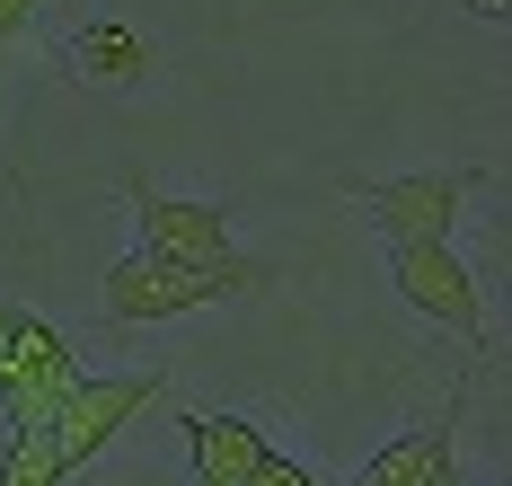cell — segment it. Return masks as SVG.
I'll return each instance as SVG.
<instances>
[{
	"label": "cell",
	"instance_id": "6da1fadb",
	"mask_svg": "<svg viewBox=\"0 0 512 486\" xmlns=\"http://www.w3.org/2000/svg\"><path fill=\"white\" fill-rule=\"evenodd\" d=\"M265 266H177V257H151V248H133L124 266H106L98 301L115 327H151V319H186V310H212V301H239L256 292Z\"/></svg>",
	"mask_w": 512,
	"mask_h": 486
},
{
	"label": "cell",
	"instance_id": "7a4b0ae2",
	"mask_svg": "<svg viewBox=\"0 0 512 486\" xmlns=\"http://www.w3.org/2000/svg\"><path fill=\"white\" fill-rule=\"evenodd\" d=\"M159 398H168V372H133V380H89V372H80L62 398H53V416H45L62 469H89L106 442L133 425L142 407H159Z\"/></svg>",
	"mask_w": 512,
	"mask_h": 486
},
{
	"label": "cell",
	"instance_id": "3957f363",
	"mask_svg": "<svg viewBox=\"0 0 512 486\" xmlns=\"http://www.w3.org/2000/svg\"><path fill=\"white\" fill-rule=\"evenodd\" d=\"M477 186H486V168H415V177H362L345 195L380 221V239H451Z\"/></svg>",
	"mask_w": 512,
	"mask_h": 486
},
{
	"label": "cell",
	"instance_id": "277c9868",
	"mask_svg": "<svg viewBox=\"0 0 512 486\" xmlns=\"http://www.w3.org/2000/svg\"><path fill=\"white\" fill-rule=\"evenodd\" d=\"M389 283H398V301L424 310L433 327H451V336H486V301H477V274L451 257V239H389Z\"/></svg>",
	"mask_w": 512,
	"mask_h": 486
},
{
	"label": "cell",
	"instance_id": "5b68a950",
	"mask_svg": "<svg viewBox=\"0 0 512 486\" xmlns=\"http://www.w3.org/2000/svg\"><path fill=\"white\" fill-rule=\"evenodd\" d=\"M124 204H133V230H142V248L151 257H177V266H248L239 248H230V221L212 213V204H186V195H159V186H124Z\"/></svg>",
	"mask_w": 512,
	"mask_h": 486
},
{
	"label": "cell",
	"instance_id": "8992f818",
	"mask_svg": "<svg viewBox=\"0 0 512 486\" xmlns=\"http://www.w3.org/2000/svg\"><path fill=\"white\" fill-rule=\"evenodd\" d=\"M80 380V354H71V336L45 319H18V345H9V372H0V407H9V425H45L53 398Z\"/></svg>",
	"mask_w": 512,
	"mask_h": 486
},
{
	"label": "cell",
	"instance_id": "52a82bcc",
	"mask_svg": "<svg viewBox=\"0 0 512 486\" xmlns=\"http://www.w3.org/2000/svg\"><path fill=\"white\" fill-rule=\"evenodd\" d=\"M442 478H460V442H451V416H442V425L398 433L380 460H362V469H354V486H442Z\"/></svg>",
	"mask_w": 512,
	"mask_h": 486
},
{
	"label": "cell",
	"instance_id": "ba28073f",
	"mask_svg": "<svg viewBox=\"0 0 512 486\" xmlns=\"http://www.w3.org/2000/svg\"><path fill=\"white\" fill-rule=\"evenodd\" d=\"M186 451H195V478L248 486V469L274 442H265V425H248V416H186Z\"/></svg>",
	"mask_w": 512,
	"mask_h": 486
},
{
	"label": "cell",
	"instance_id": "9c48e42d",
	"mask_svg": "<svg viewBox=\"0 0 512 486\" xmlns=\"http://www.w3.org/2000/svg\"><path fill=\"white\" fill-rule=\"evenodd\" d=\"M80 80H98V89H133L142 71H151V45H142V27H124V18H98V27H80Z\"/></svg>",
	"mask_w": 512,
	"mask_h": 486
},
{
	"label": "cell",
	"instance_id": "30bf717a",
	"mask_svg": "<svg viewBox=\"0 0 512 486\" xmlns=\"http://www.w3.org/2000/svg\"><path fill=\"white\" fill-rule=\"evenodd\" d=\"M62 451H53V425H9V451H0V486H62Z\"/></svg>",
	"mask_w": 512,
	"mask_h": 486
},
{
	"label": "cell",
	"instance_id": "8fae6325",
	"mask_svg": "<svg viewBox=\"0 0 512 486\" xmlns=\"http://www.w3.org/2000/svg\"><path fill=\"white\" fill-rule=\"evenodd\" d=\"M248 486H318V478H309L301 460H283V451H265V460L248 469Z\"/></svg>",
	"mask_w": 512,
	"mask_h": 486
},
{
	"label": "cell",
	"instance_id": "7c38bea8",
	"mask_svg": "<svg viewBox=\"0 0 512 486\" xmlns=\"http://www.w3.org/2000/svg\"><path fill=\"white\" fill-rule=\"evenodd\" d=\"M27 18H36V0H0V45H9V36H27Z\"/></svg>",
	"mask_w": 512,
	"mask_h": 486
},
{
	"label": "cell",
	"instance_id": "4fadbf2b",
	"mask_svg": "<svg viewBox=\"0 0 512 486\" xmlns=\"http://www.w3.org/2000/svg\"><path fill=\"white\" fill-rule=\"evenodd\" d=\"M9 345H18V310L0 301V372H9Z\"/></svg>",
	"mask_w": 512,
	"mask_h": 486
},
{
	"label": "cell",
	"instance_id": "5bb4252c",
	"mask_svg": "<svg viewBox=\"0 0 512 486\" xmlns=\"http://www.w3.org/2000/svg\"><path fill=\"white\" fill-rule=\"evenodd\" d=\"M468 9H477V18H504V0H468Z\"/></svg>",
	"mask_w": 512,
	"mask_h": 486
},
{
	"label": "cell",
	"instance_id": "9a60e30c",
	"mask_svg": "<svg viewBox=\"0 0 512 486\" xmlns=\"http://www.w3.org/2000/svg\"><path fill=\"white\" fill-rule=\"evenodd\" d=\"M442 486H468V478H442Z\"/></svg>",
	"mask_w": 512,
	"mask_h": 486
},
{
	"label": "cell",
	"instance_id": "2e32d148",
	"mask_svg": "<svg viewBox=\"0 0 512 486\" xmlns=\"http://www.w3.org/2000/svg\"><path fill=\"white\" fill-rule=\"evenodd\" d=\"M195 486H212V478H195Z\"/></svg>",
	"mask_w": 512,
	"mask_h": 486
}]
</instances>
